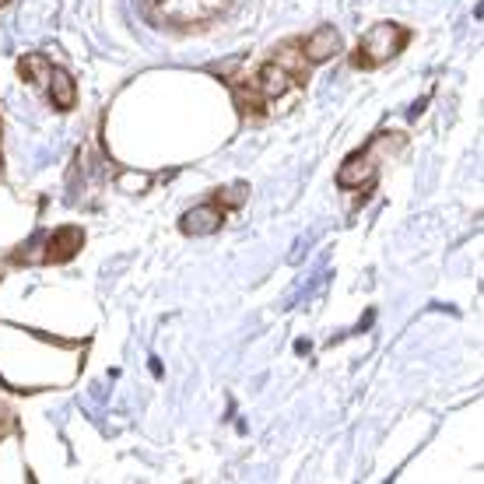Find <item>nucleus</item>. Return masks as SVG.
I'll return each mask as SVG.
<instances>
[{
	"instance_id": "1",
	"label": "nucleus",
	"mask_w": 484,
	"mask_h": 484,
	"mask_svg": "<svg viewBox=\"0 0 484 484\" xmlns=\"http://www.w3.org/2000/svg\"><path fill=\"white\" fill-rule=\"evenodd\" d=\"M309 67H313V64L302 57L299 39L277 46L256 70H250V74H235L229 81L239 113L246 116V119H263L277 98L299 92L302 85L309 81Z\"/></svg>"
},
{
	"instance_id": "2",
	"label": "nucleus",
	"mask_w": 484,
	"mask_h": 484,
	"mask_svg": "<svg viewBox=\"0 0 484 484\" xmlns=\"http://www.w3.org/2000/svg\"><path fill=\"white\" fill-rule=\"evenodd\" d=\"M411 43V28L396 22H379L358 39V49L351 53V67L355 70H376L386 60H393L396 53H404V46Z\"/></svg>"
},
{
	"instance_id": "3",
	"label": "nucleus",
	"mask_w": 484,
	"mask_h": 484,
	"mask_svg": "<svg viewBox=\"0 0 484 484\" xmlns=\"http://www.w3.org/2000/svg\"><path fill=\"white\" fill-rule=\"evenodd\" d=\"M140 4H144L151 22L172 25V28L204 25L229 7V0H140Z\"/></svg>"
},
{
	"instance_id": "4",
	"label": "nucleus",
	"mask_w": 484,
	"mask_h": 484,
	"mask_svg": "<svg viewBox=\"0 0 484 484\" xmlns=\"http://www.w3.org/2000/svg\"><path fill=\"white\" fill-rule=\"evenodd\" d=\"M81 246H85V232L74 229V225H64V229L39 235L36 242L22 246V253H15L11 260L15 263H67V260L77 256Z\"/></svg>"
},
{
	"instance_id": "5",
	"label": "nucleus",
	"mask_w": 484,
	"mask_h": 484,
	"mask_svg": "<svg viewBox=\"0 0 484 484\" xmlns=\"http://www.w3.org/2000/svg\"><path fill=\"white\" fill-rule=\"evenodd\" d=\"M225 218H229V208L218 197H211L208 204L186 211L183 218H180V229H183V235H214L225 225Z\"/></svg>"
},
{
	"instance_id": "6",
	"label": "nucleus",
	"mask_w": 484,
	"mask_h": 484,
	"mask_svg": "<svg viewBox=\"0 0 484 484\" xmlns=\"http://www.w3.org/2000/svg\"><path fill=\"white\" fill-rule=\"evenodd\" d=\"M376 183V161H372V148L347 155L345 165L337 169V186L341 190H362V186Z\"/></svg>"
},
{
	"instance_id": "7",
	"label": "nucleus",
	"mask_w": 484,
	"mask_h": 484,
	"mask_svg": "<svg viewBox=\"0 0 484 484\" xmlns=\"http://www.w3.org/2000/svg\"><path fill=\"white\" fill-rule=\"evenodd\" d=\"M299 46L309 64H326L330 57L341 53V32L334 25H320L316 32H309L305 39H299Z\"/></svg>"
},
{
	"instance_id": "8",
	"label": "nucleus",
	"mask_w": 484,
	"mask_h": 484,
	"mask_svg": "<svg viewBox=\"0 0 484 484\" xmlns=\"http://www.w3.org/2000/svg\"><path fill=\"white\" fill-rule=\"evenodd\" d=\"M46 81H49V102H53V109L70 113L74 102H77V85H74V77H70L64 67H49Z\"/></svg>"
},
{
	"instance_id": "9",
	"label": "nucleus",
	"mask_w": 484,
	"mask_h": 484,
	"mask_svg": "<svg viewBox=\"0 0 484 484\" xmlns=\"http://www.w3.org/2000/svg\"><path fill=\"white\" fill-rule=\"evenodd\" d=\"M49 67H53V64H49L43 53H28V57L18 60V74H22L28 85H43L49 77Z\"/></svg>"
},
{
	"instance_id": "10",
	"label": "nucleus",
	"mask_w": 484,
	"mask_h": 484,
	"mask_svg": "<svg viewBox=\"0 0 484 484\" xmlns=\"http://www.w3.org/2000/svg\"><path fill=\"white\" fill-rule=\"evenodd\" d=\"M246 193H250L246 186H242V183H235V186H229V190H218L214 197H218V201H221V204H225V208L232 211V208H239V204L246 201Z\"/></svg>"
},
{
	"instance_id": "11",
	"label": "nucleus",
	"mask_w": 484,
	"mask_h": 484,
	"mask_svg": "<svg viewBox=\"0 0 484 484\" xmlns=\"http://www.w3.org/2000/svg\"><path fill=\"white\" fill-rule=\"evenodd\" d=\"M0 180H4V159H0Z\"/></svg>"
},
{
	"instance_id": "12",
	"label": "nucleus",
	"mask_w": 484,
	"mask_h": 484,
	"mask_svg": "<svg viewBox=\"0 0 484 484\" xmlns=\"http://www.w3.org/2000/svg\"><path fill=\"white\" fill-rule=\"evenodd\" d=\"M4 4H7V0H0V7H4Z\"/></svg>"
}]
</instances>
